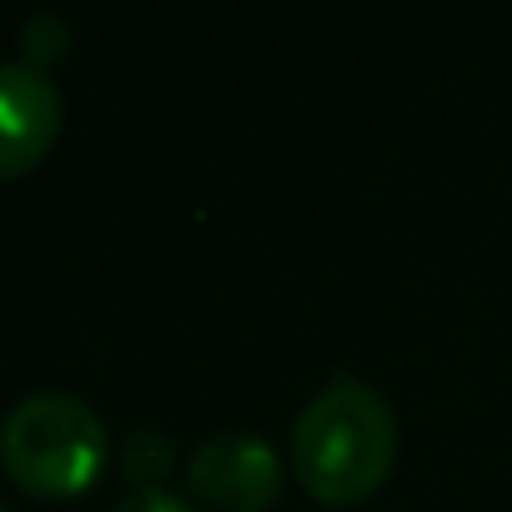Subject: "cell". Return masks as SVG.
Returning <instances> with one entry per match:
<instances>
[{"mask_svg": "<svg viewBox=\"0 0 512 512\" xmlns=\"http://www.w3.org/2000/svg\"><path fill=\"white\" fill-rule=\"evenodd\" d=\"M397 462V417L357 377H332L292 427V467L317 502L372 497Z\"/></svg>", "mask_w": 512, "mask_h": 512, "instance_id": "cell-1", "label": "cell"}, {"mask_svg": "<svg viewBox=\"0 0 512 512\" xmlns=\"http://www.w3.org/2000/svg\"><path fill=\"white\" fill-rule=\"evenodd\" d=\"M0 512H11V507H6V502H0Z\"/></svg>", "mask_w": 512, "mask_h": 512, "instance_id": "cell-8", "label": "cell"}, {"mask_svg": "<svg viewBox=\"0 0 512 512\" xmlns=\"http://www.w3.org/2000/svg\"><path fill=\"white\" fill-rule=\"evenodd\" d=\"M186 482L221 512H267L282 492V462L256 432H221L191 452Z\"/></svg>", "mask_w": 512, "mask_h": 512, "instance_id": "cell-3", "label": "cell"}, {"mask_svg": "<svg viewBox=\"0 0 512 512\" xmlns=\"http://www.w3.org/2000/svg\"><path fill=\"white\" fill-rule=\"evenodd\" d=\"M66 46H71V26H66V16H56V11H36V16H26V26H21L26 66L46 71L51 61L66 56Z\"/></svg>", "mask_w": 512, "mask_h": 512, "instance_id": "cell-6", "label": "cell"}, {"mask_svg": "<svg viewBox=\"0 0 512 512\" xmlns=\"http://www.w3.org/2000/svg\"><path fill=\"white\" fill-rule=\"evenodd\" d=\"M111 457L106 422L71 392H31L0 427V462L36 497L86 492Z\"/></svg>", "mask_w": 512, "mask_h": 512, "instance_id": "cell-2", "label": "cell"}, {"mask_svg": "<svg viewBox=\"0 0 512 512\" xmlns=\"http://www.w3.org/2000/svg\"><path fill=\"white\" fill-rule=\"evenodd\" d=\"M61 136V91L26 61H0V181L31 171Z\"/></svg>", "mask_w": 512, "mask_h": 512, "instance_id": "cell-4", "label": "cell"}, {"mask_svg": "<svg viewBox=\"0 0 512 512\" xmlns=\"http://www.w3.org/2000/svg\"><path fill=\"white\" fill-rule=\"evenodd\" d=\"M121 477L136 487V492H151V487H161V477L171 472V442L161 437V432H131L126 442H121Z\"/></svg>", "mask_w": 512, "mask_h": 512, "instance_id": "cell-5", "label": "cell"}, {"mask_svg": "<svg viewBox=\"0 0 512 512\" xmlns=\"http://www.w3.org/2000/svg\"><path fill=\"white\" fill-rule=\"evenodd\" d=\"M116 512H196L191 502H181L176 492H166V487H151V492H131Z\"/></svg>", "mask_w": 512, "mask_h": 512, "instance_id": "cell-7", "label": "cell"}]
</instances>
